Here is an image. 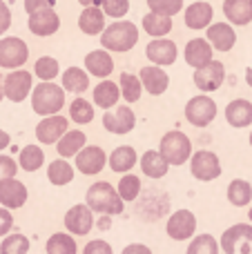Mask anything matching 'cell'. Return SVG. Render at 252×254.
Returning <instances> with one entry per match:
<instances>
[{
	"label": "cell",
	"mask_w": 252,
	"mask_h": 254,
	"mask_svg": "<svg viewBox=\"0 0 252 254\" xmlns=\"http://www.w3.org/2000/svg\"><path fill=\"white\" fill-rule=\"evenodd\" d=\"M85 201H87L85 205H87L92 212H98V214L114 216V214H121V212L125 210V201L119 196L114 185H110L107 181L94 183L92 188L87 190Z\"/></svg>",
	"instance_id": "1"
},
{
	"label": "cell",
	"mask_w": 252,
	"mask_h": 254,
	"mask_svg": "<svg viewBox=\"0 0 252 254\" xmlns=\"http://www.w3.org/2000/svg\"><path fill=\"white\" fill-rule=\"evenodd\" d=\"M138 43V29L129 20H116L101 34V45L105 52H129Z\"/></svg>",
	"instance_id": "2"
},
{
	"label": "cell",
	"mask_w": 252,
	"mask_h": 254,
	"mask_svg": "<svg viewBox=\"0 0 252 254\" xmlns=\"http://www.w3.org/2000/svg\"><path fill=\"white\" fill-rule=\"evenodd\" d=\"M65 105V89L56 83H38L31 89V110L38 116H54Z\"/></svg>",
	"instance_id": "3"
},
{
	"label": "cell",
	"mask_w": 252,
	"mask_h": 254,
	"mask_svg": "<svg viewBox=\"0 0 252 254\" xmlns=\"http://www.w3.org/2000/svg\"><path fill=\"white\" fill-rule=\"evenodd\" d=\"M159 152L170 165H183V163H188L192 156V143L183 131L172 129V131H168V134H163Z\"/></svg>",
	"instance_id": "4"
},
{
	"label": "cell",
	"mask_w": 252,
	"mask_h": 254,
	"mask_svg": "<svg viewBox=\"0 0 252 254\" xmlns=\"http://www.w3.org/2000/svg\"><path fill=\"white\" fill-rule=\"evenodd\" d=\"M29 61V47L18 36H7L0 40V67L2 69H18Z\"/></svg>",
	"instance_id": "5"
},
{
	"label": "cell",
	"mask_w": 252,
	"mask_h": 254,
	"mask_svg": "<svg viewBox=\"0 0 252 254\" xmlns=\"http://www.w3.org/2000/svg\"><path fill=\"white\" fill-rule=\"evenodd\" d=\"M190 172L196 181L208 183V181H214L221 176V161L210 149H199L190 156Z\"/></svg>",
	"instance_id": "6"
},
{
	"label": "cell",
	"mask_w": 252,
	"mask_h": 254,
	"mask_svg": "<svg viewBox=\"0 0 252 254\" xmlns=\"http://www.w3.org/2000/svg\"><path fill=\"white\" fill-rule=\"evenodd\" d=\"M186 119H188V123L194 127H208L217 119V103L208 94L190 98L186 105Z\"/></svg>",
	"instance_id": "7"
},
{
	"label": "cell",
	"mask_w": 252,
	"mask_h": 254,
	"mask_svg": "<svg viewBox=\"0 0 252 254\" xmlns=\"http://www.w3.org/2000/svg\"><path fill=\"white\" fill-rule=\"evenodd\" d=\"M34 89V76L25 69H11L4 76V98L11 103H22Z\"/></svg>",
	"instance_id": "8"
},
{
	"label": "cell",
	"mask_w": 252,
	"mask_h": 254,
	"mask_svg": "<svg viewBox=\"0 0 252 254\" xmlns=\"http://www.w3.org/2000/svg\"><path fill=\"white\" fill-rule=\"evenodd\" d=\"M74 158H76V170L85 176L101 174L103 167L107 165V154L98 145H85Z\"/></svg>",
	"instance_id": "9"
},
{
	"label": "cell",
	"mask_w": 252,
	"mask_h": 254,
	"mask_svg": "<svg viewBox=\"0 0 252 254\" xmlns=\"http://www.w3.org/2000/svg\"><path fill=\"white\" fill-rule=\"evenodd\" d=\"M226 80V67L221 61H210L203 67L194 69V85L199 87V92H214L219 89Z\"/></svg>",
	"instance_id": "10"
},
{
	"label": "cell",
	"mask_w": 252,
	"mask_h": 254,
	"mask_svg": "<svg viewBox=\"0 0 252 254\" xmlns=\"http://www.w3.org/2000/svg\"><path fill=\"white\" fill-rule=\"evenodd\" d=\"M103 127H105L110 134H129V131L136 127V116L134 112L125 105H119L114 107L112 112H105L103 116Z\"/></svg>",
	"instance_id": "11"
},
{
	"label": "cell",
	"mask_w": 252,
	"mask_h": 254,
	"mask_svg": "<svg viewBox=\"0 0 252 254\" xmlns=\"http://www.w3.org/2000/svg\"><path fill=\"white\" fill-rule=\"evenodd\" d=\"M27 198H29V192H27V185L22 181H16V179L0 181V207H4V210H20L27 203Z\"/></svg>",
	"instance_id": "12"
},
{
	"label": "cell",
	"mask_w": 252,
	"mask_h": 254,
	"mask_svg": "<svg viewBox=\"0 0 252 254\" xmlns=\"http://www.w3.org/2000/svg\"><path fill=\"white\" fill-rule=\"evenodd\" d=\"M29 31L38 38H47V36H54L58 29H61V18H58L56 9H40V11L29 13Z\"/></svg>",
	"instance_id": "13"
},
{
	"label": "cell",
	"mask_w": 252,
	"mask_h": 254,
	"mask_svg": "<svg viewBox=\"0 0 252 254\" xmlns=\"http://www.w3.org/2000/svg\"><path fill=\"white\" fill-rule=\"evenodd\" d=\"M168 237L174 239V241H186L192 234L196 232V216L192 214L190 210H177L172 216H170L168 225Z\"/></svg>",
	"instance_id": "14"
},
{
	"label": "cell",
	"mask_w": 252,
	"mask_h": 254,
	"mask_svg": "<svg viewBox=\"0 0 252 254\" xmlns=\"http://www.w3.org/2000/svg\"><path fill=\"white\" fill-rule=\"evenodd\" d=\"M69 129V123H67L65 116L54 114V116H45L38 125H36V138L43 145H54L61 140V136Z\"/></svg>",
	"instance_id": "15"
},
{
	"label": "cell",
	"mask_w": 252,
	"mask_h": 254,
	"mask_svg": "<svg viewBox=\"0 0 252 254\" xmlns=\"http://www.w3.org/2000/svg\"><path fill=\"white\" fill-rule=\"evenodd\" d=\"M65 228L69 234L76 237H85V234L92 232L94 228V212L87 205H74L67 210L65 214Z\"/></svg>",
	"instance_id": "16"
},
{
	"label": "cell",
	"mask_w": 252,
	"mask_h": 254,
	"mask_svg": "<svg viewBox=\"0 0 252 254\" xmlns=\"http://www.w3.org/2000/svg\"><path fill=\"white\" fill-rule=\"evenodd\" d=\"M145 54L156 67H168V65H174V63H177L179 49H177V45H174V40L154 38L150 45H147Z\"/></svg>",
	"instance_id": "17"
},
{
	"label": "cell",
	"mask_w": 252,
	"mask_h": 254,
	"mask_svg": "<svg viewBox=\"0 0 252 254\" xmlns=\"http://www.w3.org/2000/svg\"><path fill=\"white\" fill-rule=\"evenodd\" d=\"M138 74H141L138 76L141 85L145 87L147 94H152V96H161V94L168 89V85H170V76L163 71V67L150 65V67H143Z\"/></svg>",
	"instance_id": "18"
},
{
	"label": "cell",
	"mask_w": 252,
	"mask_h": 254,
	"mask_svg": "<svg viewBox=\"0 0 252 254\" xmlns=\"http://www.w3.org/2000/svg\"><path fill=\"white\" fill-rule=\"evenodd\" d=\"M239 243H252V225L250 223H237V225H232V228H228L226 232L221 234L219 248L226 254H235Z\"/></svg>",
	"instance_id": "19"
},
{
	"label": "cell",
	"mask_w": 252,
	"mask_h": 254,
	"mask_svg": "<svg viewBox=\"0 0 252 254\" xmlns=\"http://www.w3.org/2000/svg\"><path fill=\"white\" fill-rule=\"evenodd\" d=\"M205 40H208V43L212 45V49H217V52H230L237 43V34H235V29H232V25H228V22H217V25L208 27Z\"/></svg>",
	"instance_id": "20"
},
{
	"label": "cell",
	"mask_w": 252,
	"mask_h": 254,
	"mask_svg": "<svg viewBox=\"0 0 252 254\" xmlns=\"http://www.w3.org/2000/svg\"><path fill=\"white\" fill-rule=\"evenodd\" d=\"M112 69H114V58L105 49H94L85 56V71L96 76V78H107Z\"/></svg>",
	"instance_id": "21"
},
{
	"label": "cell",
	"mask_w": 252,
	"mask_h": 254,
	"mask_svg": "<svg viewBox=\"0 0 252 254\" xmlns=\"http://www.w3.org/2000/svg\"><path fill=\"white\" fill-rule=\"evenodd\" d=\"M212 4L210 2H203V0H199V2H192L190 7L186 9V25L190 27V29H208L210 25H212Z\"/></svg>",
	"instance_id": "22"
},
{
	"label": "cell",
	"mask_w": 252,
	"mask_h": 254,
	"mask_svg": "<svg viewBox=\"0 0 252 254\" xmlns=\"http://www.w3.org/2000/svg\"><path fill=\"white\" fill-rule=\"evenodd\" d=\"M183 56H186L188 65L199 69V67H203L205 63L212 61V45H210L205 38H192L190 43L186 45Z\"/></svg>",
	"instance_id": "23"
},
{
	"label": "cell",
	"mask_w": 252,
	"mask_h": 254,
	"mask_svg": "<svg viewBox=\"0 0 252 254\" xmlns=\"http://www.w3.org/2000/svg\"><path fill=\"white\" fill-rule=\"evenodd\" d=\"M85 145H87V136H85V131L67 129L65 134L61 136V140L56 143V152H58L61 158H69V156H76Z\"/></svg>",
	"instance_id": "24"
},
{
	"label": "cell",
	"mask_w": 252,
	"mask_h": 254,
	"mask_svg": "<svg viewBox=\"0 0 252 254\" xmlns=\"http://www.w3.org/2000/svg\"><path fill=\"white\" fill-rule=\"evenodd\" d=\"M226 121L232 127H248L252 125V103L246 98H237V101L228 103L226 107Z\"/></svg>",
	"instance_id": "25"
},
{
	"label": "cell",
	"mask_w": 252,
	"mask_h": 254,
	"mask_svg": "<svg viewBox=\"0 0 252 254\" xmlns=\"http://www.w3.org/2000/svg\"><path fill=\"white\" fill-rule=\"evenodd\" d=\"M78 29L87 36H98L105 29V13L101 7H85L78 16Z\"/></svg>",
	"instance_id": "26"
},
{
	"label": "cell",
	"mask_w": 252,
	"mask_h": 254,
	"mask_svg": "<svg viewBox=\"0 0 252 254\" xmlns=\"http://www.w3.org/2000/svg\"><path fill=\"white\" fill-rule=\"evenodd\" d=\"M138 165H141L143 174L150 176V179H163L170 170V163L161 156L159 149H147V152L141 156Z\"/></svg>",
	"instance_id": "27"
},
{
	"label": "cell",
	"mask_w": 252,
	"mask_h": 254,
	"mask_svg": "<svg viewBox=\"0 0 252 254\" xmlns=\"http://www.w3.org/2000/svg\"><path fill=\"white\" fill-rule=\"evenodd\" d=\"M107 163H110L112 172H116V174H127V172L138 163L136 149L127 147V145H121V147H116L114 152L110 154V161Z\"/></svg>",
	"instance_id": "28"
},
{
	"label": "cell",
	"mask_w": 252,
	"mask_h": 254,
	"mask_svg": "<svg viewBox=\"0 0 252 254\" xmlns=\"http://www.w3.org/2000/svg\"><path fill=\"white\" fill-rule=\"evenodd\" d=\"M94 105L101 107V110H110V107H114L116 103H119L121 98V89L116 83H112V80L103 78L101 83L94 87Z\"/></svg>",
	"instance_id": "29"
},
{
	"label": "cell",
	"mask_w": 252,
	"mask_h": 254,
	"mask_svg": "<svg viewBox=\"0 0 252 254\" xmlns=\"http://www.w3.org/2000/svg\"><path fill=\"white\" fill-rule=\"evenodd\" d=\"M223 13L232 25H248L252 20L250 0H226L223 2Z\"/></svg>",
	"instance_id": "30"
},
{
	"label": "cell",
	"mask_w": 252,
	"mask_h": 254,
	"mask_svg": "<svg viewBox=\"0 0 252 254\" xmlns=\"http://www.w3.org/2000/svg\"><path fill=\"white\" fill-rule=\"evenodd\" d=\"M141 25H143V29H145L147 36H152V38H163V36H168L170 31H172V18L150 11L143 16Z\"/></svg>",
	"instance_id": "31"
},
{
	"label": "cell",
	"mask_w": 252,
	"mask_h": 254,
	"mask_svg": "<svg viewBox=\"0 0 252 254\" xmlns=\"http://www.w3.org/2000/svg\"><path fill=\"white\" fill-rule=\"evenodd\" d=\"M89 87V74L80 67H69L63 74V89L71 94H83Z\"/></svg>",
	"instance_id": "32"
},
{
	"label": "cell",
	"mask_w": 252,
	"mask_h": 254,
	"mask_svg": "<svg viewBox=\"0 0 252 254\" xmlns=\"http://www.w3.org/2000/svg\"><path fill=\"white\" fill-rule=\"evenodd\" d=\"M47 179L52 185L63 188V185L74 181V167H71L65 158H56V161L49 163V167H47Z\"/></svg>",
	"instance_id": "33"
},
{
	"label": "cell",
	"mask_w": 252,
	"mask_h": 254,
	"mask_svg": "<svg viewBox=\"0 0 252 254\" xmlns=\"http://www.w3.org/2000/svg\"><path fill=\"white\" fill-rule=\"evenodd\" d=\"M228 201L235 207H246L252 201V185L244 179H235L228 185Z\"/></svg>",
	"instance_id": "34"
},
{
	"label": "cell",
	"mask_w": 252,
	"mask_h": 254,
	"mask_svg": "<svg viewBox=\"0 0 252 254\" xmlns=\"http://www.w3.org/2000/svg\"><path fill=\"white\" fill-rule=\"evenodd\" d=\"M43 163H45V152L40 145H25V147L20 149V161H18L20 170L38 172L40 167H43Z\"/></svg>",
	"instance_id": "35"
},
{
	"label": "cell",
	"mask_w": 252,
	"mask_h": 254,
	"mask_svg": "<svg viewBox=\"0 0 252 254\" xmlns=\"http://www.w3.org/2000/svg\"><path fill=\"white\" fill-rule=\"evenodd\" d=\"M45 250L47 254H76L78 248H76V241L71 234H65V232H56L47 239L45 243Z\"/></svg>",
	"instance_id": "36"
},
{
	"label": "cell",
	"mask_w": 252,
	"mask_h": 254,
	"mask_svg": "<svg viewBox=\"0 0 252 254\" xmlns=\"http://www.w3.org/2000/svg\"><path fill=\"white\" fill-rule=\"evenodd\" d=\"M119 89H121V96L125 98V103H136L138 98H141L143 85L134 74H127V71H125V74H121Z\"/></svg>",
	"instance_id": "37"
},
{
	"label": "cell",
	"mask_w": 252,
	"mask_h": 254,
	"mask_svg": "<svg viewBox=\"0 0 252 254\" xmlns=\"http://www.w3.org/2000/svg\"><path fill=\"white\" fill-rule=\"evenodd\" d=\"M69 119L78 125H87L94 121V107L85 98H74L69 105Z\"/></svg>",
	"instance_id": "38"
},
{
	"label": "cell",
	"mask_w": 252,
	"mask_h": 254,
	"mask_svg": "<svg viewBox=\"0 0 252 254\" xmlns=\"http://www.w3.org/2000/svg\"><path fill=\"white\" fill-rule=\"evenodd\" d=\"M29 252V239L25 234H7L0 243V254H27Z\"/></svg>",
	"instance_id": "39"
},
{
	"label": "cell",
	"mask_w": 252,
	"mask_h": 254,
	"mask_svg": "<svg viewBox=\"0 0 252 254\" xmlns=\"http://www.w3.org/2000/svg\"><path fill=\"white\" fill-rule=\"evenodd\" d=\"M58 71H61V67H58V61L52 56H43L36 61L34 65V74L38 76L43 83H52L54 78L58 76Z\"/></svg>",
	"instance_id": "40"
},
{
	"label": "cell",
	"mask_w": 252,
	"mask_h": 254,
	"mask_svg": "<svg viewBox=\"0 0 252 254\" xmlns=\"http://www.w3.org/2000/svg\"><path fill=\"white\" fill-rule=\"evenodd\" d=\"M186 254H219V243L212 234H199L192 239Z\"/></svg>",
	"instance_id": "41"
},
{
	"label": "cell",
	"mask_w": 252,
	"mask_h": 254,
	"mask_svg": "<svg viewBox=\"0 0 252 254\" xmlns=\"http://www.w3.org/2000/svg\"><path fill=\"white\" fill-rule=\"evenodd\" d=\"M116 192H119V196L123 198V201H134V198L138 196V192H141V179L134 174H125L123 179L119 181Z\"/></svg>",
	"instance_id": "42"
},
{
	"label": "cell",
	"mask_w": 252,
	"mask_h": 254,
	"mask_svg": "<svg viewBox=\"0 0 252 254\" xmlns=\"http://www.w3.org/2000/svg\"><path fill=\"white\" fill-rule=\"evenodd\" d=\"M147 7H150L152 13L172 18L183 9V0H147Z\"/></svg>",
	"instance_id": "43"
},
{
	"label": "cell",
	"mask_w": 252,
	"mask_h": 254,
	"mask_svg": "<svg viewBox=\"0 0 252 254\" xmlns=\"http://www.w3.org/2000/svg\"><path fill=\"white\" fill-rule=\"evenodd\" d=\"M98 7L110 18H123L129 11V0H101Z\"/></svg>",
	"instance_id": "44"
},
{
	"label": "cell",
	"mask_w": 252,
	"mask_h": 254,
	"mask_svg": "<svg viewBox=\"0 0 252 254\" xmlns=\"http://www.w3.org/2000/svg\"><path fill=\"white\" fill-rule=\"evenodd\" d=\"M16 172H18V163L13 161L11 156H2V154H0V181L13 179Z\"/></svg>",
	"instance_id": "45"
},
{
	"label": "cell",
	"mask_w": 252,
	"mask_h": 254,
	"mask_svg": "<svg viewBox=\"0 0 252 254\" xmlns=\"http://www.w3.org/2000/svg\"><path fill=\"white\" fill-rule=\"evenodd\" d=\"M83 254H112V246L103 239H94L83 248Z\"/></svg>",
	"instance_id": "46"
},
{
	"label": "cell",
	"mask_w": 252,
	"mask_h": 254,
	"mask_svg": "<svg viewBox=\"0 0 252 254\" xmlns=\"http://www.w3.org/2000/svg\"><path fill=\"white\" fill-rule=\"evenodd\" d=\"M56 7V0H25V11L34 13L40 9H54Z\"/></svg>",
	"instance_id": "47"
},
{
	"label": "cell",
	"mask_w": 252,
	"mask_h": 254,
	"mask_svg": "<svg viewBox=\"0 0 252 254\" xmlns=\"http://www.w3.org/2000/svg\"><path fill=\"white\" fill-rule=\"evenodd\" d=\"M9 27H11V9L7 7V2L0 0V36L7 34Z\"/></svg>",
	"instance_id": "48"
},
{
	"label": "cell",
	"mask_w": 252,
	"mask_h": 254,
	"mask_svg": "<svg viewBox=\"0 0 252 254\" xmlns=\"http://www.w3.org/2000/svg\"><path fill=\"white\" fill-rule=\"evenodd\" d=\"M13 228V216L9 210H4V207H0V239L4 237V234H9Z\"/></svg>",
	"instance_id": "49"
},
{
	"label": "cell",
	"mask_w": 252,
	"mask_h": 254,
	"mask_svg": "<svg viewBox=\"0 0 252 254\" xmlns=\"http://www.w3.org/2000/svg\"><path fill=\"white\" fill-rule=\"evenodd\" d=\"M121 254H152V250L147 246H143V243H132V246H127Z\"/></svg>",
	"instance_id": "50"
},
{
	"label": "cell",
	"mask_w": 252,
	"mask_h": 254,
	"mask_svg": "<svg viewBox=\"0 0 252 254\" xmlns=\"http://www.w3.org/2000/svg\"><path fill=\"white\" fill-rule=\"evenodd\" d=\"M9 145H11V136H9L4 129H0V152H2L4 147H9Z\"/></svg>",
	"instance_id": "51"
},
{
	"label": "cell",
	"mask_w": 252,
	"mask_h": 254,
	"mask_svg": "<svg viewBox=\"0 0 252 254\" xmlns=\"http://www.w3.org/2000/svg\"><path fill=\"white\" fill-rule=\"evenodd\" d=\"M83 7H98L101 4V0H78Z\"/></svg>",
	"instance_id": "52"
},
{
	"label": "cell",
	"mask_w": 252,
	"mask_h": 254,
	"mask_svg": "<svg viewBox=\"0 0 252 254\" xmlns=\"http://www.w3.org/2000/svg\"><path fill=\"white\" fill-rule=\"evenodd\" d=\"M2 98H4V78L0 74V103H2Z\"/></svg>",
	"instance_id": "53"
},
{
	"label": "cell",
	"mask_w": 252,
	"mask_h": 254,
	"mask_svg": "<svg viewBox=\"0 0 252 254\" xmlns=\"http://www.w3.org/2000/svg\"><path fill=\"white\" fill-rule=\"evenodd\" d=\"M246 83H248L250 87H252V67H250L248 71H246Z\"/></svg>",
	"instance_id": "54"
},
{
	"label": "cell",
	"mask_w": 252,
	"mask_h": 254,
	"mask_svg": "<svg viewBox=\"0 0 252 254\" xmlns=\"http://www.w3.org/2000/svg\"><path fill=\"white\" fill-rule=\"evenodd\" d=\"M248 219H250V225H252V207H250V212H248Z\"/></svg>",
	"instance_id": "55"
},
{
	"label": "cell",
	"mask_w": 252,
	"mask_h": 254,
	"mask_svg": "<svg viewBox=\"0 0 252 254\" xmlns=\"http://www.w3.org/2000/svg\"><path fill=\"white\" fill-rule=\"evenodd\" d=\"M250 145H252V134H250Z\"/></svg>",
	"instance_id": "56"
},
{
	"label": "cell",
	"mask_w": 252,
	"mask_h": 254,
	"mask_svg": "<svg viewBox=\"0 0 252 254\" xmlns=\"http://www.w3.org/2000/svg\"><path fill=\"white\" fill-rule=\"evenodd\" d=\"M250 7H252V0H250Z\"/></svg>",
	"instance_id": "57"
}]
</instances>
